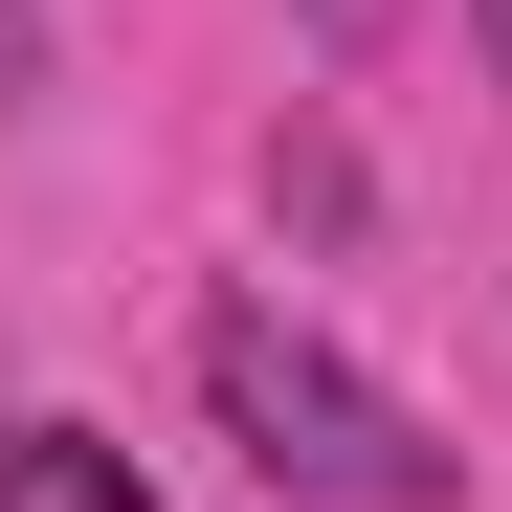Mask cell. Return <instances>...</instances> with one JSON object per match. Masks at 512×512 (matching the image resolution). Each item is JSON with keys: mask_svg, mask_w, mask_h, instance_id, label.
Wrapping results in <instances>:
<instances>
[{"mask_svg": "<svg viewBox=\"0 0 512 512\" xmlns=\"http://www.w3.org/2000/svg\"><path fill=\"white\" fill-rule=\"evenodd\" d=\"M201 401H223V446L268 468L290 512H446V490H468V468H446V423L379 401L290 290H223V312H201Z\"/></svg>", "mask_w": 512, "mask_h": 512, "instance_id": "1", "label": "cell"}, {"mask_svg": "<svg viewBox=\"0 0 512 512\" xmlns=\"http://www.w3.org/2000/svg\"><path fill=\"white\" fill-rule=\"evenodd\" d=\"M0 512H156V468H134V446H90V423H45V401H23V423H0Z\"/></svg>", "mask_w": 512, "mask_h": 512, "instance_id": "2", "label": "cell"}, {"mask_svg": "<svg viewBox=\"0 0 512 512\" xmlns=\"http://www.w3.org/2000/svg\"><path fill=\"white\" fill-rule=\"evenodd\" d=\"M45 90V0H0V112H23Z\"/></svg>", "mask_w": 512, "mask_h": 512, "instance_id": "3", "label": "cell"}, {"mask_svg": "<svg viewBox=\"0 0 512 512\" xmlns=\"http://www.w3.org/2000/svg\"><path fill=\"white\" fill-rule=\"evenodd\" d=\"M312 23H334V45H357V23H379V0H312Z\"/></svg>", "mask_w": 512, "mask_h": 512, "instance_id": "4", "label": "cell"}, {"mask_svg": "<svg viewBox=\"0 0 512 512\" xmlns=\"http://www.w3.org/2000/svg\"><path fill=\"white\" fill-rule=\"evenodd\" d=\"M468 23H490V67H512V0H468Z\"/></svg>", "mask_w": 512, "mask_h": 512, "instance_id": "5", "label": "cell"}]
</instances>
